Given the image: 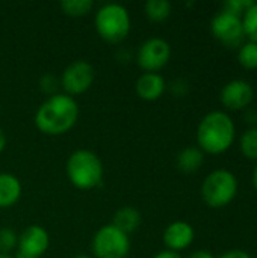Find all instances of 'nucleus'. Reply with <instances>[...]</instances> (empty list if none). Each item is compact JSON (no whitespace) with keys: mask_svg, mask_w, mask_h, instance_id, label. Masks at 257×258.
<instances>
[{"mask_svg":"<svg viewBox=\"0 0 257 258\" xmlns=\"http://www.w3.org/2000/svg\"><path fill=\"white\" fill-rule=\"evenodd\" d=\"M79 118V106L76 100L67 94H55L48 97L35 113V125L39 132L58 136L74 127Z\"/></svg>","mask_w":257,"mask_h":258,"instance_id":"obj_1","label":"nucleus"},{"mask_svg":"<svg viewBox=\"0 0 257 258\" xmlns=\"http://www.w3.org/2000/svg\"><path fill=\"white\" fill-rule=\"evenodd\" d=\"M236 128L233 119L221 110L209 112L198 124L197 144L203 153L223 154L235 142Z\"/></svg>","mask_w":257,"mask_h":258,"instance_id":"obj_2","label":"nucleus"},{"mask_svg":"<svg viewBox=\"0 0 257 258\" xmlns=\"http://www.w3.org/2000/svg\"><path fill=\"white\" fill-rule=\"evenodd\" d=\"M103 163L91 150H76L67 160V175L71 184L80 190L97 187L103 180Z\"/></svg>","mask_w":257,"mask_h":258,"instance_id":"obj_3","label":"nucleus"},{"mask_svg":"<svg viewBox=\"0 0 257 258\" xmlns=\"http://www.w3.org/2000/svg\"><path fill=\"white\" fill-rule=\"evenodd\" d=\"M94 24L98 36L112 44L126 39L132 27L130 14L120 3H106L100 6L94 18Z\"/></svg>","mask_w":257,"mask_h":258,"instance_id":"obj_4","label":"nucleus"},{"mask_svg":"<svg viewBox=\"0 0 257 258\" xmlns=\"http://www.w3.org/2000/svg\"><path fill=\"white\" fill-rule=\"evenodd\" d=\"M238 194V180L233 172L227 169L212 171L201 184L203 201L212 209H223L229 206Z\"/></svg>","mask_w":257,"mask_h":258,"instance_id":"obj_5","label":"nucleus"},{"mask_svg":"<svg viewBox=\"0 0 257 258\" xmlns=\"http://www.w3.org/2000/svg\"><path fill=\"white\" fill-rule=\"evenodd\" d=\"M130 251V239L126 233L108 224L92 239V252L97 258H124Z\"/></svg>","mask_w":257,"mask_h":258,"instance_id":"obj_6","label":"nucleus"},{"mask_svg":"<svg viewBox=\"0 0 257 258\" xmlns=\"http://www.w3.org/2000/svg\"><path fill=\"white\" fill-rule=\"evenodd\" d=\"M171 57V45L162 38H150L144 41L138 50V65L145 73H158Z\"/></svg>","mask_w":257,"mask_h":258,"instance_id":"obj_7","label":"nucleus"},{"mask_svg":"<svg viewBox=\"0 0 257 258\" xmlns=\"http://www.w3.org/2000/svg\"><path fill=\"white\" fill-rule=\"evenodd\" d=\"M94 67L86 60L71 62L61 76V86L67 95H79L86 92L94 82Z\"/></svg>","mask_w":257,"mask_h":258,"instance_id":"obj_8","label":"nucleus"},{"mask_svg":"<svg viewBox=\"0 0 257 258\" xmlns=\"http://www.w3.org/2000/svg\"><path fill=\"white\" fill-rule=\"evenodd\" d=\"M50 246V236L41 225H29L18 236V258H41Z\"/></svg>","mask_w":257,"mask_h":258,"instance_id":"obj_9","label":"nucleus"},{"mask_svg":"<svg viewBox=\"0 0 257 258\" xmlns=\"http://www.w3.org/2000/svg\"><path fill=\"white\" fill-rule=\"evenodd\" d=\"M211 30L214 36L224 42L226 45H236L242 41L245 36L244 26H242V17L229 14L226 11H220L211 23Z\"/></svg>","mask_w":257,"mask_h":258,"instance_id":"obj_10","label":"nucleus"},{"mask_svg":"<svg viewBox=\"0 0 257 258\" xmlns=\"http://www.w3.org/2000/svg\"><path fill=\"white\" fill-rule=\"evenodd\" d=\"M253 97H254L253 86L242 79L230 80L227 85H224L220 94V100L223 106L230 110H241L248 107L253 101Z\"/></svg>","mask_w":257,"mask_h":258,"instance_id":"obj_11","label":"nucleus"},{"mask_svg":"<svg viewBox=\"0 0 257 258\" xmlns=\"http://www.w3.org/2000/svg\"><path fill=\"white\" fill-rule=\"evenodd\" d=\"M195 233L191 224L185 221H176L170 224L164 231V243L168 251L179 252L189 248L194 242Z\"/></svg>","mask_w":257,"mask_h":258,"instance_id":"obj_12","label":"nucleus"},{"mask_svg":"<svg viewBox=\"0 0 257 258\" xmlns=\"http://www.w3.org/2000/svg\"><path fill=\"white\" fill-rule=\"evenodd\" d=\"M167 83L159 73H144L135 83L136 94L145 101H156L165 92Z\"/></svg>","mask_w":257,"mask_h":258,"instance_id":"obj_13","label":"nucleus"},{"mask_svg":"<svg viewBox=\"0 0 257 258\" xmlns=\"http://www.w3.org/2000/svg\"><path fill=\"white\" fill-rule=\"evenodd\" d=\"M21 197V183L20 180L9 174L0 172V209H9Z\"/></svg>","mask_w":257,"mask_h":258,"instance_id":"obj_14","label":"nucleus"},{"mask_svg":"<svg viewBox=\"0 0 257 258\" xmlns=\"http://www.w3.org/2000/svg\"><path fill=\"white\" fill-rule=\"evenodd\" d=\"M112 225L129 236L130 233H135L139 228V225H141V213L133 207H121L114 215Z\"/></svg>","mask_w":257,"mask_h":258,"instance_id":"obj_15","label":"nucleus"},{"mask_svg":"<svg viewBox=\"0 0 257 258\" xmlns=\"http://www.w3.org/2000/svg\"><path fill=\"white\" fill-rule=\"evenodd\" d=\"M204 162V153L198 147H188L177 156V168L185 174H194Z\"/></svg>","mask_w":257,"mask_h":258,"instance_id":"obj_16","label":"nucleus"},{"mask_svg":"<svg viewBox=\"0 0 257 258\" xmlns=\"http://www.w3.org/2000/svg\"><path fill=\"white\" fill-rule=\"evenodd\" d=\"M144 12L151 21L161 23L171 15V3L168 0H148L144 5Z\"/></svg>","mask_w":257,"mask_h":258,"instance_id":"obj_17","label":"nucleus"},{"mask_svg":"<svg viewBox=\"0 0 257 258\" xmlns=\"http://www.w3.org/2000/svg\"><path fill=\"white\" fill-rule=\"evenodd\" d=\"M59 6L62 12L70 17H83L92 11L94 2L92 0H62Z\"/></svg>","mask_w":257,"mask_h":258,"instance_id":"obj_18","label":"nucleus"},{"mask_svg":"<svg viewBox=\"0 0 257 258\" xmlns=\"http://www.w3.org/2000/svg\"><path fill=\"white\" fill-rule=\"evenodd\" d=\"M241 151L242 154L250 159V160H257V127H251L245 130L239 139Z\"/></svg>","mask_w":257,"mask_h":258,"instance_id":"obj_19","label":"nucleus"},{"mask_svg":"<svg viewBox=\"0 0 257 258\" xmlns=\"http://www.w3.org/2000/svg\"><path fill=\"white\" fill-rule=\"evenodd\" d=\"M238 60L239 63L247 70H256L257 68V44L256 42H245L241 45L238 51Z\"/></svg>","mask_w":257,"mask_h":258,"instance_id":"obj_20","label":"nucleus"},{"mask_svg":"<svg viewBox=\"0 0 257 258\" xmlns=\"http://www.w3.org/2000/svg\"><path fill=\"white\" fill-rule=\"evenodd\" d=\"M244 33L251 42L257 44V2H254L242 15Z\"/></svg>","mask_w":257,"mask_h":258,"instance_id":"obj_21","label":"nucleus"},{"mask_svg":"<svg viewBox=\"0 0 257 258\" xmlns=\"http://www.w3.org/2000/svg\"><path fill=\"white\" fill-rule=\"evenodd\" d=\"M18 236L12 228H0V254H9L17 248Z\"/></svg>","mask_w":257,"mask_h":258,"instance_id":"obj_22","label":"nucleus"},{"mask_svg":"<svg viewBox=\"0 0 257 258\" xmlns=\"http://www.w3.org/2000/svg\"><path fill=\"white\" fill-rule=\"evenodd\" d=\"M254 3V0H227L223 3V9L221 11H226L229 14H233V15H238V17H242L244 12Z\"/></svg>","mask_w":257,"mask_h":258,"instance_id":"obj_23","label":"nucleus"},{"mask_svg":"<svg viewBox=\"0 0 257 258\" xmlns=\"http://www.w3.org/2000/svg\"><path fill=\"white\" fill-rule=\"evenodd\" d=\"M39 86H41L42 92H45V94H48L52 97V95L56 94V89L59 86V82H58V79L53 74H45L44 77H41Z\"/></svg>","mask_w":257,"mask_h":258,"instance_id":"obj_24","label":"nucleus"},{"mask_svg":"<svg viewBox=\"0 0 257 258\" xmlns=\"http://www.w3.org/2000/svg\"><path fill=\"white\" fill-rule=\"evenodd\" d=\"M171 89H173V92H174L176 95L182 97V95H185V94H186V91H188V83H186L183 79H177V80H174V82H173Z\"/></svg>","mask_w":257,"mask_h":258,"instance_id":"obj_25","label":"nucleus"},{"mask_svg":"<svg viewBox=\"0 0 257 258\" xmlns=\"http://www.w3.org/2000/svg\"><path fill=\"white\" fill-rule=\"evenodd\" d=\"M220 258H251V257H250V254H247V252H245V251H242V249H232V251H229V252L223 254Z\"/></svg>","mask_w":257,"mask_h":258,"instance_id":"obj_26","label":"nucleus"},{"mask_svg":"<svg viewBox=\"0 0 257 258\" xmlns=\"http://www.w3.org/2000/svg\"><path fill=\"white\" fill-rule=\"evenodd\" d=\"M153 258H183L179 252H173V251H162V252H158Z\"/></svg>","mask_w":257,"mask_h":258,"instance_id":"obj_27","label":"nucleus"},{"mask_svg":"<svg viewBox=\"0 0 257 258\" xmlns=\"http://www.w3.org/2000/svg\"><path fill=\"white\" fill-rule=\"evenodd\" d=\"M188 258H215V257L212 255V252L201 249V251H195V252H192V254H191Z\"/></svg>","mask_w":257,"mask_h":258,"instance_id":"obj_28","label":"nucleus"},{"mask_svg":"<svg viewBox=\"0 0 257 258\" xmlns=\"http://www.w3.org/2000/svg\"><path fill=\"white\" fill-rule=\"evenodd\" d=\"M5 147H6V136H5V133H3V130L0 128V154L3 153V150H5Z\"/></svg>","mask_w":257,"mask_h":258,"instance_id":"obj_29","label":"nucleus"},{"mask_svg":"<svg viewBox=\"0 0 257 258\" xmlns=\"http://www.w3.org/2000/svg\"><path fill=\"white\" fill-rule=\"evenodd\" d=\"M253 184H254V189L257 190V165L256 168H254V171H253Z\"/></svg>","mask_w":257,"mask_h":258,"instance_id":"obj_30","label":"nucleus"},{"mask_svg":"<svg viewBox=\"0 0 257 258\" xmlns=\"http://www.w3.org/2000/svg\"><path fill=\"white\" fill-rule=\"evenodd\" d=\"M0 258H14L12 255H9V254H0Z\"/></svg>","mask_w":257,"mask_h":258,"instance_id":"obj_31","label":"nucleus"},{"mask_svg":"<svg viewBox=\"0 0 257 258\" xmlns=\"http://www.w3.org/2000/svg\"><path fill=\"white\" fill-rule=\"evenodd\" d=\"M73 258H91V257H88V255H76V257H73Z\"/></svg>","mask_w":257,"mask_h":258,"instance_id":"obj_32","label":"nucleus"}]
</instances>
